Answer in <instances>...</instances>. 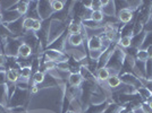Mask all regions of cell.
<instances>
[{
	"mask_svg": "<svg viewBox=\"0 0 152 113\" xmlns=\"http://www.w3.org/2000/svg\"><path fill=\"white\" fill-rule=\"evenodd\" d=\"M131 43H132V38H118V42L117 44L121 46V48H124V49H127L131 46Z\"/></svg>",
	"mask_w": 152,
	"mask_h": 113,
	"instance_id": "33",
	"label": "cell"
},
{
	"mask_svg": "<svg viewBox=\"0 0 152 113\" xmlns=\"http://www.w3.org/2000/svg\"><path fill=\"white\" fill-rule=\"evenodd\" d=\"M56 67H57V63L53 62V61H45L42 63V68L45 72H51L52 70L56 69Z\"/></svg>",
	"mask_w": 152,
	"mask_h": 113,
	"instance_id": "38",
	"label": "cell"
},
{
	"mask_svg": "<svg viewBox=\"0 0 152 113\" xmlns=\"http://www.w3.org/2000/svg\"><path fill=\"white\" fill-rule=\"evenodd\" d=\"M146 33L144 31L141 32L137 35H134L132 36V43H131V46H133L135 49H140L142 46V44L144 42V38H145Z\"/></svg>",
	"mask_w": 152,
	"mask_h": 113,
	"instance_id": "20",
	"label": "cell"
},
{
	"mask_svg": "<svg viewBox=\"0 0 152 113\" xmlns=\"http://www.w3.org/2000/svg\"><path fill=\"white\" fill-rule=\"evenodd\" d=\"M80 75L83 78V80H88V82H96V75L93 72H91L89 68L86 66H82L80 69Z\"/></svg>",
	"mask_w": 152,
	"mask_h": 113,
	"instance_id": "17",
	"label": "cell"
},
{
	"mask_svg": "<svg viewBox=\"0 0 152 113\" xmlns=\"http://www.w3.org/2000/svg\"><path fill=\"white\" fill-rule=\"evenodd\" d=\"M66 31H67L66 22H61L58 19H51L50 28H49V44H51L53 41H56Z\"/></svg>",
	"mask_w": 152,
	"mask_h": 113,
	"instance_id": "3",
	"label": "cell"
},
{
	"mask_svg": "<svg viewBox=\"0 0 152 113\" xmlns=\"http://www.w3.org/2000/svg\"><path fill=\"white\" fill-rule=\"evenodd\" d=\"M146 52H148V54H149V58H152V45L146 49Z\"/></svg>",
	"mask_w": 152,
	"mask_h": 113,
	"instance_id": "47",
	"label": "cell"
},
{
	"mask_svg": "<svg viewBox=\"0 0 152 113\" xmlns=\"http://www.w3.org/2000/svg\"><path fill=\"white\" fill-rule=\"evenodd\" d=\"M28 2L30 1H17L15 5V9L19 13L20 16H24L28 13Z\"/></svg>",
	"mask_w": 152,
	"mask_h": 113,
	"instance_id": "25",
	"label": "cell"
},
{
	"mask_svg": "<svg viewBox=\"0 0 152 113\" xmlns=\"http://www.w3.org/2000/svg\"><path fill=\"white\" fill-rule=\"evenodd\" d=\"M134 22H131V23H128V24H125V25L121 27V30H119V35H121V38H132L133 36V28H134Z\"/></svg>",
	"mask_w": 152,
	"mask_h": 113,
	"instance_id": "19",
	"label": "cell"
},
{
	"mask_svg": "<svg viewBox=\"0 0 152 113\" xmlns=\"http://www.w3.org/2000/svg\"><path fill=\"white\" fill-rule=\"evenodd\" d=\"M86 43H88V48H89L90 51L102 50L101 38H100L99 35H92V36H90L89 41Z\"/></svg>",
	"mask_w": 152,
	"mask_h": 113,
	"instance_id": "13",
	"label": "cell"
},
{
	"mask_svg": "<svg viewBox=\"0 0 152 113\" xmlns=\"http://www.w3.org/2000/svg\"><path fill=\"white\" fill-rule=\"evenodd\" d=\"M93 12L94 10H101L102 9V4L101 1H92V8H91Z\"/></svg>",
	"mask_w": 152,
	"mask_h": 113,
	"instance_id": "43",
	"label": "cell"
},
{
	"mask_svg": "<svg viewBox=\"0 0 152 113\" xmlns=\"http://www.w3.org/2000/svg\"><path fill=\"white\" fill-rule=\"evenodd\" d=\"M152 45V33H146L145 38H144V42L142 44V46L140 48L141 50H146L149 46Z\"/></svg>",
	"mask_w": 152,
	"mask_h": 113,
	"instance_id": "39",
	"label": "cell"
},
{
	"mask_svg": "<svg viewBox=\"0 0 152 113\" xmlns=\"http://www.w3.org/2000/svg\"><path fill=\"white\" fill-rule=\"evenodd\" d=\"M41 27H42V20H40V19H35L34 20V24H33V28H32V31L34 32H39L41 30Z\"/></svg>",
	"mask_w": 152,
	"mask_h": 113,
	"instance_id": "41",
	"label": "cell"
},
{
	"mask_svg": "<svg viewBox=\"0 0 152 113\" xmlns=\"http://www.w3.org/2000/svg\"><path fill=\"white\" fill-rule=\"evenodd\" d=\"M121 109V106L119 104H117V103H109V105L103 111V113H118Z\"/></svg>",
	"mask_w": 152,
	"mask_h": 113,
	"instance_id": "32",
	"label": "cell"
},
{
	"mask_svg": "<svg viewBox=\"0 0 152 113\" xmlns=\"http://www.w3.org/2000/svg\"><path fill=\"white\" fill-rule=\"evenodd\" d=\"M28 97V89L26 88L16 87V91L14 92L12 97L9 99V109H15V107H23L25 105L26 101Z\"/></svg>",
	"mask_w": 152,
	"mask_h": 113,
	"instance_id": "2",
	"label": "cell"
},
{
	"mask_svg": "<svg viewBox=\"0 0 152 113\" xmlns=\"http://www.w3.org/2000/svg\"><path fill=\"white\" fill-rule=\"evenodd\" d=\"M59 85V79L56 78L55 76H52L51 74L47 72L45 74V82L42 83L41 85H38L39 88L40 87H53V86H58Z\"/></svg>",
	"mask_w": 152,
	"mask_h": 113,
	"instance_id": "16",
	"label": "cell"
},
{
	"mask_svg": "<svg viewBox=\"0 0 152 113\" xmlns=\"http://www.w3.org/2000/svg\"><path fill=\"white\" fill-rule=\"evenodd\" d=\"M146 104H148V106L150 107V110H151V111H152V100L148 101V103H146Z\"/></svg>",
	"mask_w": 152,
	"mask_h": 113,
	"instance_id": "49",
	"label": "cell"
},
{
	"mask_svg": "<svg viewBox=\"0 0 152 113\" xmlns=\"http://www.w3.org/2000/svg\"><path fill=\"white\" fill-rule=\"evenodd\" d=\"M68 83H69V86H72V87H78L82 85L83 78L80 74H69Z\"/></svg>",
	"mask_w": 152,
	"mask_h": 113,
	"instance_id": "22",
	"label": "cell"
},
{
	"mask_svg": "<svg viewBox=\"0 0 152 113\" xmlns=\"http://www.w3.org/2000/svg\"><path fill=\"white\" fill-rule=\"evenodd\" d=\"M6 78H7V83H10V84H17L18 80L20 79L19 71L18 70H7Z\"/></svg>",
	"mask_w": 152,
	"mask_h": 113,
	"instance_id": "21",
	"label": "cell"
},
{
	"mask_svg": "<svg viewBox=\"0 0 152 113\" xmlns=\"http://www.w3.org/2000/svg\"><path fill=\"white\" fill-rule=\"evenodd\" d=\"M142 86H144L145 88H148L150 92L152 93V78L151 79H146V78H140Z\"/></svg>",
	"mask_w": 152,
	"mask_h": 113,
	"instance_id": "40",
	"label": "cell"
},
{
	"mask_svg": "<svg viewBox=\"0 0 152 113\" xmlns=\"http://www.w3.org/2000/svg\"><path fill=\"white\" fill-rule=\"evenodd\" d=\"M45 74L43 71H37L35 74L32 75V83L35 84V85H41L42 83L45 82Z\"/></svg>",
	"mask_w": 152,
	"mask_h": 113,
	"instance_id": "29",
	"label": "cell"
},
{
	"mask_svg": "<svg viewBox=\"0 0 152 113\" xmlns=\"http://www.w3.org/2000/svg\"><path fill=\"white\" fill-rule=\"evenodd\" d=\"M148 59H149V54H148L146 50H141V49H139L137 53H136V56H135V60L145 62Z\"/></svg>",
	"mask_w": 152,
	"mask_h": 113,
	"instance_id": "37",
	"label": "cell"
},
{
	"mask_svg": "<svg viewBox=\"0 0 152 113\" xmlns=\"http://www.w3.org/2000/svg\"><path fill=\"white\" fill-rule=\"evenodd\" d=\"M42 56H43V59L41 60L42 63L45 62V61H53V62L56 63L65 62L69 58V56H67V53L59 52V51H56V50H50V49H47Z\"/></svg>",
	"mask_w": 152,
	"mask_h": 113,
	"instance_id": "5",
	"label": "cell"
},
{
	"mask_svg": "<svg viewBox=\"0 0 152 113\" xmlns=\"http://www.w3.org/2000/svg\"><path fill=\"white\" fill-rule=\"evenodd\" d=\"M23 44L22 38H7L6 45H5V54L7 56H18L19 46Z\"/></svg>",
	"mask_w": 152,
	"mask_h": 113,
	"instance_id": "4",
	"label": "cell"
},
{
	"mask_svg": "<svg viewBox=\"0 0 152 113\" xmlns=\"http://www.w3.org/2000/svg\"><path fill=\"white\" fill-rule=\"evenodd\" d=\"M136 94L140 96V99H143L146 102L151 100V92L148 88L144 87V86H141V87L136 88Z\"/></svg>",
	"mask_w": 152,
	"mask_h": 113,
	"instance_id": "27",
	"label": "cell"
},
{
	"mask_svg": "<svg viewBox=\"0 0 152 113\" xmlns=\"http://www.w3.org/2000/svg\"><path fill=\"white\" fill-rule=\"evenodd\" d=\"M145 75L146 79L152 78V58H149L145 61Z\"/></svg>",
	"mask_w": 152,
	"mask_h": 113,
	"instance_id": "35",
	"label": "cell"
},
{
	"mask_svg": "<svg viewBox=\"0 0 152 113\" xmlns=\"http://www.w3.org/2000/svg\"><path fill=\"white\" fill-rule=\"evenodd\" d=\"M22 38V42L23 43L27 44L28 46H31V49L33 51H38L39 49H41V44H40V41H39L37 34L33 31H26L25 33H23V35L20 36Z\"/></svg>",
	"mask_w": 152,
	"mask_h": 113,
	"instance_id": "6",
	"label": "cell"
},
{
	"mask_svg": "<svg viewBox=\"0 0 152 113\" xmlns=\"http://www.w3.org/2000/svg\"><path fill=\"white\" fill-rule=\"evenodd\" d=\"M107 84L110 88H118L119 86H121V78H119V76L113 75L108 78Z\"/></svg>",
	"mask_w": 152,
	"mask_h": 113,
	"instance_id": "28",
	"label": "cell"
},
{
	"mask_svg": "<svg viewBox=\"0 0 152 113\" xmlns=\"http://www.w3.org/2000/svg\"><path fill=\"white\" fill-rule=\"evenodd\" d=\"M66 40H68V31H66L61 36H59L56 41H53L51 44H49L48 49L64 52V50L66 49Z\"/></svg>",
	"mask_w": 152,
	"mask_h": 113,
	"instance_id": "10",
	"label": "cell"
},
{
	"mask_svg": "<svg viewBox=\"0 0 152 113\" xmlns=\"http://www.w3.org/2000/svg\"><path fill=\"white\" fill-rule=\"evenodd\" d=\"M6 70L0 69V85L2 84H6L7 83V78H6Z\"/></svg>",
	"mask_w": 152,
	"mask_h": 113,
	"instance_id": "44",
	"label": "cell"
},
{
	"mask_svg": "<svg viewBox=\"0 0 152 113\" xmlns=\"http://www.w3.org/2000/svg\"><path fill=\"white\" fill-rule=\"evenodd\" d=\"M0 14H1V6H0Z\"/></svg>",
	"mask_w": 152,
	"mask_h": 113,
	"instance_id": "51",
	"label": "cell"
},
{
	"mask_svg": "<svg viewBox=\"0 0 152 113\" xmlns=\"http://www.w3.org/2000/svg\"><path fill=\"white\" fill-rule=\"evenodd\" d=\"M118 113H129V112L127 111L125 107H123V109H121V110H119V112H118Z\"/></svg>",
	"mask_w": 152,
	"mask_h": 113,
	"instance_id": "48",
	"label": "cell"
},
{
	"mask_svg": "<svg viewBox=\"0 0 152 113\" xmlns=\"http://www.w3.org/2000/svg\"><path fill=\"white\" fill-rule=\"evenodd\" d=\"M103 18H104V15H103V13H102L101 10H94V12H92V17H91L92 20H94L96 23H102Z\"/></svg>",
	"mask_w": 152,
	"mask_h": 113,
	"instance_id": "36",
	"label": "cell"
},
{
	"mask_svg": "<svg viewBox=\"0 0 152 113\" xmlns=\"http://www.w3.org/2000/svg\"><path fill=\"white\" fill-rule=\"evenodd\" d=\"M33 53V50L31 49V46H28L27 44L23 43L19 46L18 50V58H23V59H27L28 56Z\"/></svg>",
	"mask_w": 152,
	"mask_h": 113,
	"instance_id": "24",
	"label": "cell"
},
{
	"mask_svg": "<svg viewBox=\"0 0 152 113\" xmlns=\"http://www.w3.org/2000/svg\"><path fill=\"white\" fill-rule=\"evenodd\" d=\"M66 113H77V112H75V111H73V110H68Z\"/></svg>",
	"mask_w": 152,
	"mask_h": 113,
	"instance_id": "50",
	"label": "cell"
},
{
	"mask_svg": "<svg viewBox=\"0 0 152 113\" xmlns=\"http://www.w3.org/2000/svg\"><path fill=\"white\" fill-rule=\"evenodd\" d=\"M0 105L5 107L9 106V95H8L7 83L0 85Z\"/></svg>",
	"mask_w": 152,
	"mask_h": 113,
	"instance_id": "15",
	"label": "cell"
},
{
	"mask_svg": "<svg viewBox=\"0 0 152 113\" xmlns=\"http://www.w3.org/2000/svg\"><path fill=\"white\" fill-rule=\"evenodd\" d=\"M38 13L40 19L43 22L47 19L51 18V16L53 15V10L51 7V1H38Z\"/></svg>",
	"mask_w": 152,
	"mask_h": 113,
	"instance_id": "7",
	"label": "cell"
},
{
	"mask_svg": "<svg viewBox=\"0 0 152 113\" xmlns=\"http://www.w3.org/2000/svg\"><path fill=\"white\" fill-rule=\"evenodd\" d=\"M7 62V56L5 53H0V68L5 67Z\"/></svg>",
	"mask_w": 152,
	"mask_h": 113,
	"instance_id": "45",
	"label": "cell"
},
{
	"mask_svg": "<svg viewBox=\"0 0 152 113\" xmlns=\"http://www.w3.org/2000/svg\"><path fill=\"white\" fill-rule=\"evenodd\" d=\"M30 88H31V89H30V93H31V94H37L39 91H40L39 86L38 85H35V84H32V86Z\"/></svg>",
	"mask_w": 152,
	"mask_h": 113,
	"instance_id": "46",
	"label": "cell"
},
{
	"mask_svg": "<svg viewBox=\"0 0 152 113\" xmlns=\"http://www.w3.org/2000/svg\"><path fill=\"white\" fill-rule=\"evenodd\" d=\"M8 28V31L12 33L14 38H19L23 35L24 33V28H23V18L20 17L19 19L15 20L13 23H9V24H4Z\"/></svg>",
	"mask_w": 152,
	"mask_h": 113,
	"instance_id": "8",
	"label": "cell"
},
{
	"mask_svg": "<svg viewBox=\"0 0 152 113\" xmlns=\"http://www.w3.org/2000/svg\"><path fill=\"white\" fill-rule=\"evenodd\" d=\"M117 18L119 20V23L128 24V23L135 20L134 19V12L129 10V9H123V10H121L119 13L117 14Z\"/></svg>",
	"mask_w": 152,
	"mask_h": 113,
	"instance_id": "12",
	"label": "cell"
},
{
	"mask_svg": "<svg viewBox=\"0 0 152 113\" xmlns=\"http://www.w3.org/2000/svg\"><path fill=\"white\" fill-rule=\"evenodd\" d=\"M65 4L66 1H58V0H52L51 1V7L53 13H60L65 9Z\"/></svg>",
	"mask_w": 152,
	"mask_h": 113,
	"instance_id": "30",
	"label": "cell"
},
{
	"mask_svg": "<svg viewBox=\"0 0 152 113\" xmlns=\"http://www.w3.org/2000/svg\"><path fill=\"white\" fill-rule=\"evenodd\" d=\"M126 56L125 50H123L121 46L117 44L116 49L114 50L113 54L110 56L109 60H108L107 64H106V68L109 69L110 71V75L114 70V75H119V72L121 71V67H123V61H124V58ZM113 76V75H111Z\"/></svg>",
	"mask_w": 152,
	"mask_h": 113,
	"instance_id": "1",
	"label": "cell"
},
{
	"mask_svg": "<svg viewBox=\"0 0 152 113\" xmlns=\"http://www.w3.org/2000/svg\"><path fill=\"white\" fill-rule=\"evenodd\" d=\"M110 71L108 68L106 67H103V68H100V69H98L96 71V79L99 80V82H107L108 78L110 77Z\"/></svg>",
	"mask_w": 152,
	"mask_h": 113,
	"instance_id": "26",
	"label": "cell"
},
{
	"mask_svg": "<svg viewBox=\"0 0 152 113\" xmlns=\"http://www.w3.org/2000/svg\"><path fill=\"white\" fill-rule=\"evenodd\" d=\"M143 31L145 33H152V19L150 18L145 24L143 25Z\"/></svg>",
	"mask_w": 152,
	"mask_h": 113,
	"instance_id": "42",
	"label": "cell"
},
{
	"mask_svg": "<svg viewBox=\"0 0 152 113\" xmlns=\"http://www.w3.org/2000/svg\"><path fill=\"white\" fill-rule=\"evenodd\" d=\"M34 20H35V19L30 18V17L23 18V28H24V31H32Z\"/></svg>",
	"mask_w": 152,
	"mask_h": 113,
	"instance_id": "34",
	"label": "cell"
},
{
	"mask_svg": "<svg viewBox=\"0 0 152 113\" xmlns=\"http://www.w3.org/2000/svg\"><path fill=\"white\" fill-rule=\"evenodd\" d=\"M108 105H109L108 101H104L100 104H91V105H88L86 110H84V113H103Z\"/></svg>",
	"mask_w": 152,
	"mask_h": 113,
	"instance_id": "14",
	"label": "cell"
},
{
	"mask_svg": "<svg viewBox=\"0 0 152 113\" xmlns=\"http://www.w3.org/2000/svg\"><path fill=\"white\" fill-rule=\"evenodd\" d=\"M67 41L73 48H80L84 42V38H83V35L81 33L80 34H69Z\"/></svg>",
	"mask_w": 152,
	"mask_h": 113,
	"instance_id": "18",
	"label": "cell"
},
{
	"mask_svg": "<svg viewBox=\"0 0 152 113\" xmlns=\"http://www.w3.org/2000/svg\"><path fill=\"white\" fill-rule=\"evenodd\" d=\"M119 78H121V83H124L125 85H128V86H132L135 89L142 86L141 84V80L140 78H137L135 75L133 74H129V72H124V74H119Z\"/></svg>",
	"mask_w": 152,
	"mask_h": 113,
	"instance_id": "9",
	"label": "cell"
},
{
	"mask_svg": "<svg viewBox=\"0 0 152 113\" xmlns=\"http://www.w3.org/2000/svg\"><path fill=\"white\" fill-rule=\"evenodd\" d=\"M22 17L19 13L15 9V8H9L6 9L4 13L1 14V19H2V24H9V23H13L15 20H17Z\"/></svg>",
	"mask_w": 152,
	"mask_h": 113,
	"instance_id": "11",
	"label": "cell"
},
{
	"mask_svg": "<svg viewBox=\"0 0 152 113\" xmlns=\"http://www.w3.org/2000/svg\"><path fill=\"white\" fill-rule=\"evenodd\" d=\"M151 100H152V93H151Z\"/></svg>",
	"mask_w": 152,
	"mask_h": 113,
	"instance_id": "52",
	"label": "cell"
},
{
	"mask_svg": "<svg viewBox=\"0 0 152 113\" xmlns=\"http://www.w3.org/2000/svg\"><path fill=\"white\" fill-rule=\"evenodd\" d=\"M101 12L103 13L104 16L107 17H113V16H116V10H115V4L114 1H109L108 5L102 7Z\"/></svg>",
	"mask_w": 152,
	"mask_h": 113,
	"instance_id": "23",
	"label": "cell"
},
{
	"mask_svg": "<svg viewBox=\"0 0 152 113\" xmlns=\"http://www.w3.org/2000/svg\"><path fill=\"white\" fill-rule=\"evenodd\" d=\"M32 75H33V72H32L31 67H23L19 70V76H20L22 79L28 80V78H31Z\"/></svg>",
	"mask_w": 152,
	"mask_h": 113,
	"instance_id": "31",
	"label": "cell"
}]
</instances>
